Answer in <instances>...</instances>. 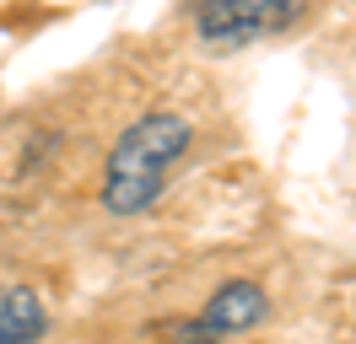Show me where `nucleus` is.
Instances as JSON below:
<instances>
[{
	"mask_svg": "<svg viewBox=\"0 0 356 344\" xmlns=\"http://www.w3.org/2000/svg\"><path fill=\"white\" fill-rule=\"evenodd\" d=\"M195 140V124L173 113V108H152L140 113L119 140H113L108 162H103V210L119 221L146 215L168 194V178L184 162V150Z\"/></svg>",
	"mask_w": 356,
	"mask_h": 344,
	"instance_id": "nucleus-1",
	"label": "nucleus"
},
{
	"mask_svg": "<svg viewBox=\"0 0 356 344\" xmlns=\"http://www.w3.org/2000/svg\"><path fill=\"white\" fill-rule=\"evenodd\" d=\"M297 17H302V0H200L195 33L211 49H248L286 33Z\"/></svg>",
	"mask_w": 356,
	"mask_h": 344,
	"instance_id": "nucleus-2",
	"label": "nucleus"
},
{
	"mask_svg": "<svg viewBox=\"0 0 356 344\" xmlns=\"http://www.w3.org/2000/svg\"><path fill=\"white\" fill-rule=\"evenodd\" d=\"M270 318V291L265 285H254V280H227L211 291L195 318L178 328V344H222L232 334H248V328H259Z\"/></svg>",
	"mask_w": 356,
	"mask_h": 344,
	"instance_id": "nucleus-3",
	"label": "nucleus"
},
{
	"mask_svg": "<svg viewBox=\"0 0 356 344\" xmlns=\"http://www.w3.org/2000/svg\"><path fill=\"white\" fill-rule=\"evenodd\" d=\"M49 334V307L33 285L0 291V344H38Z\"/></svg>",
	"mask_w": 356,
	"mask_h": 344,
	"instance_id": "nucleus-4",
	"label": "nucleus"
}]
</instances>
